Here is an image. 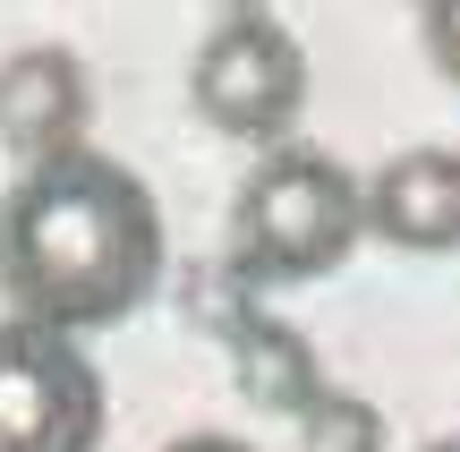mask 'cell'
Returning <instances> with one entry per match:
<instances>
[{
  "mask_svg": "<svg viewBox=\"0 0 460 452\" xmlns=\"http://www.w3.org/2000/svg\"><path fill=\"white\" fill-rule=\"evenodd\" d=\"M163 290V205L119 154L77 146L0 197V299L17 324L111 333Z\"/></svg>",
  "mask_w": 460,
  "mask_h": 452,
  "instance_id": "6da1fadb",
  "label": "cell"
},
{
  "mask_svg": "<svg viewBox=\"0 0 460 452\" xmlns=\"http://www.w3.org/2000/svg\"><path fill=\"white\" fill-rule=\"evenodd\" d=\"M367 239V180L315 146H273L230 205V273L247 282H324Z\"/></svg>",
  "mask_w": 460,
  "mask_h": 452,
  "instance_id": "7a4b0ae2",
  "label": "cell"
},
{
  "mask_svg": "<svg viewBox=\"0 0 460 452\" xmlns=\"http://www.w3.org/2000/svg\"><path fill=\"white\" fill-rule=\"evenodd\" d=\"M111 393L77 333L0 324V452H102Z\"/></svg>",
  "mask_w": 460,
  "mask_h": 452,
  "instance_id": "3957f363",
  "label": "cell"
},
{
  "mask_svg": "<svg viewBox=\"0 0 460 452\" xmlns=\"http://www.w3.org/2000/svg\"><path fill=\"white\" fill-rule=\"evenodd\" d=\"M188 102H197L222 137L273 146V137H290V120L307 111V51L256 9L222 17V26L205 34L197 68H188Z\"/></svg>",
  "mask_w": 460,
  "mask_h": 452,
  "instance_id": "277c9868",
  "label": "cell"
},
{
  "mask_svg": "<svg viewBox=\"0 0 460 452\" xmlns=\"http://www.w3.org/2000/svg\"><path fill=\"white\" fill-rule=\"evenodd\" d=\"M0 146L26 171L85 146V60L77 51L26 43V51L0 60Z\"/></svg>",
  "mask_w": 460,
  "mask_h": 452,
  "instance_id": "5b68a950",
  "label": "cell"
},
{
  "mask_svg": "<svg viewBox=\"0 0 460 452\" xmlns=\"http://www.w3.org/2000/svg\"><path fill=\"white\" fill-rule=\"evenodd\" d=\"M367 231L410 256H452L460 248V154L410 146L367 180Z\"/></svg>",
  "mask_w": 460,
  "mask_h": 452,
  "instance_id": "8992f818",
  "label": "cell"
},
{
  "mask_svg": "<svg viewBox=\"0 0 460 452\" xmlns=\"http://www.w3.org/2000/svg\"><path fill=\"white\" fill-rule=\"evenodd\" d=\"M427 60L444 68V85H460V0H427Z\"/></svg>",
  "mask_w": 460,
  "mask_h": 452,
  "instance_id": "52a82bcc",
  "label": "cell"
},
{
  "mask_svg": "<svg viewBox=\"0 0 460 452\" xmlns=\"http://www.w3.org/2000/svg\"><path fill=\"white\" fill-rule=\"evenodd\" d=\"M163 452H247L239 436H214V427H205V436H180V444H163Z\"/></svg>",
  "mask_w": 460,
  "mask_h": 452,
  "instance_id": "ba28073f",
  "label": "cell"
},
{
  "mask_svg": "<svg viewBox=\"0 0 460 452\" xmlns=\"http://www.w3.org/2000/svg\"><path fill=\"white\" fill-rule=\"evenodd\" d=\"M435 452H460V436H452V444H435Z\"/></svg>",
  "mask_w": 460,
  "mask_h": 452,
  "instance_id": "9c48e42d",
  "label": "cell"
}]
</instances>
